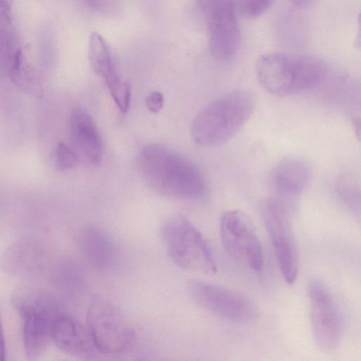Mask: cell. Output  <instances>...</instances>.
Wrapping results in <instances>:
<instances>
[{"mask_svg":"<svg viewBox=\"0 0 361 361\" xmlns=\"http://www.w3.org/2000/svg\"><path fill=\"white\" fill-rule=\"evenodd\" d=\"M139 173L157 192L175 198H202L207 186L199 168L188 158L161 144L142 147L137 158Z\"/></svg>","mask_w":361,"mask_h":361,"instance_id":"obj_1","label":"cell"},{"mask_svg":"<svg viewBox=\"0 0 361 361\" xmlns=\"http://www.w3.org/2000/svg\"><path fill=\"white\" fill-rule=\"evenodd\" d=\"M256 75L268 92L287 96L314 89L325 78L327 68L319 58L306 54L272 52L257 61Z\"/></svg>","mask_w":361,"mask_h":361,"instance_id":"obj_2","label":"cell"},{"mask_svg":"<svg viewBox=\"0 0 361 361\" xmlns=\"http://www.w3.org/2000/svg\"><path fill=\"white\" fill-rule=\"evenodd\" d=\"M253 94L245 90H232L205 106L195 116L192 136L204 147L221 145L232 138L253 112Z\"/></svg>","mask_w":361,"mask_h":361,"instance_id":"obj_3","label":"cell"},{"mask_svg":"<svg viewBox=\"0 0 361 361\" xmlns=\"http://www.w3.org/2000/svg\"><path fill=\"white\" fill-rule=\"evenodd\" d=\"M11 302L23 319L25 355L37 360L52 342L54 326L63 314L56 299L43 288L21 285L13 292Z\"/></svg>","mask_w":361,"mask_h":361,"instance_id":"obj_4","label":"cell"},{"mask_svg":"<svg viewBox=\"0 0 361 361\" xmlns=\"http://www.w3.org/2000/svg\"><path fill=\"white\" fill-rule=\"evenodd\" d=\"M162 235L169 256L180 268L213 273L216 265L206 240L185 217L176 216L164 224Z\"/></svg>","mask_w":361,"mask_h":361,"instance_id":"obj_5","label":"cell"},{"mask_svg":"<svg viewBox=\"0 0 361 361\" xmlns=\"http://www.w3.org/2000/svg\"><path fill=\"white\" fill-rule=\"evenodd\" d=\"M87 326L97 350L118 354L130 348L135 340L133 326L109 300L94 297L87 314Z\"/></svg>","mask_w":361,"mask_h":361,"instance_id":"obj_6","label":"cell"},{"mask_svg":"<svg viewBox=\"0 0 361 361\" xmlns=\"http://www.w3.org/2000/svg\"><path fill=\"white\" fill-rule=\"evenodd\" d=\"M223 246L235 261L255 272L264 266L263 250L252 219L238 209L225 212L220 220Z\"/></svg>","mask_w":361,"mask_h":361,"instance_id":"obj_7","label":"cell"},{"mask_svg":"<svg viewBox=\"0 0 361 361\" xmlns=\"http://www.w3.org/2000/svg\"><path fill=\"white\" fill-rule=\"evenodd\" d=\"M263 216L281 276L293 284L298 274V252L287 206L280 197H271L264 204Z\"/></svg>","mask_w":361,"mask_h":361,"instance_id":"obj_8","label":"cell"},{"mask_svg":"<svg viewBox=\"0 0 361 361\" xmlns=\"http://www.w3.org/2000/svg\"><path fill=\"white\" fill-rule=\"evenodd\" d=\"M307 296L315 342L320 349L332 351L338 348L344 331L340 307L330 290L318 279L308 283Z\"/></svg>","mask_w":361,"mask_h":361,"instance_id":"obj_9","label":"cell"},{"mask_svg":"<svg viewBox=\"0 0 361 361\" xmlns=\"http://www.w3.org/2000/svg\"><path fill=\"white\" fill-rule=\"evenodd\" d=\"M188 290L197 305L224 319L247 323L257 317L254 302L235 290L199 280L189 281Z\"/></svg>","mask_w":361,"mask_h":361,"instance_id":"obj_10","label":"cell"},{"mask_svg":"<svg viewBox=\"0 0 361 361\" xmlns=\"http://www.w3.org/2000/svg\"><path fill=\"white\" fill-rule=\"evenodd\" d=\"M203 13L212 54L226 59L238 49L240 31L232 0H197Z\"/></svg>","mask_w":361,"mask_h":361,"instance_id":"obj_11","label":"cell"},{"mask_svg":"<svg viewBox=\"0 0 361 361\" xmlns=\"http://www.w3.org/2000/svg\"><path fill=\"white\" fill-rule=\"evenodd\" d=\"M71 147L78 161L86 165L99 164L103 157V142L90 114L82 108L74 109L69 118Z\"/></svg>","mask_w":361,"mask_h":361,"instance_id":"obj_12","label":"cell"},{"mask_svg":"<svg viewBox=\"0 0 361 361\" xmlns=\"http://www.w3.org/2000/svg\"><path fill=\"white\" fill-rule=\"evenodd\" d=\"M52 342L63 353L80 359L94 358L99 352L87 326L63 313L54 326Z\"/></svg>","mask_w":361,"mask_h":361,"instance_id":"obj_13","label":"cell"},{"mask_svg":"<svg viewBox=\"0 0 361 361\" xmlns=\"http://www.w3.org/2000/svg\"><path fill=\"white\" fill-rule=\"evenodd\" d=\"M309 162L298 156L286 157L279 161L271 172V183L275 190L285 197L301 192L309 182Z\"/></svg>","mask_w":361,"mask_h":361,"instance_id":"obj_14","label":"cell"},{"mask_svg":"<svg viewBox=\"0 0 361 361\" xmlns=\"http://www.w3.org/2000/svg\"><path fill=\"white\" fill-rule=\"evenodd\" d=\"M78 243L90 267L97 271L108 270L114 260V246L109 235L92 225L80 228Z\"/></svg>","mask_w":361,"mask_h":361,"instance_id":"obj_15","label":"cell"},{"mask_svg":"<svg viewBox=\"0 0 361 361\" xmlns=\"http://www.w3.org/2000/svg\"><path fill=\"white\" fill-rule=\"evenodd\" d=\"M11 20V13L0 15V77L10 75L23 60L19 40Z\"/></svg>","mask_w":361,"mask_h":361,"instance_id":"obj_16","label":"cell"},{"mask_svg":"<svg viewBox=\"0 0 361 361\" xmlns=\"http://www.w3.org/2000/svg\"><path fill=\"white\" fill-rule=\"evenodd\" d=\"M88 58L93 71L104 78L107 86L121 79L109 47L104 38L95 32L90 37Z\"/></svg>","mask_w":361,"mask_h":361,"instance_id":"obj_17","label":"cell"},{"mask_svg":"<svg viewBox=\"0 0 361 361\" xmlns=\"http://www.w3.org/2000/svg\"><path fill=\"white\" fill-rule=\"evenodd\" d=\"M13 82L23 92L40 97L42 87L36 75L30 68L24 66L22 61L10 73Z\"/></svg>","mask_w":361,"mask_h":361,"instance_id":"obj_18","label":"cell"},{"mask_svg":"<svg viewBox=\"0 0 361 361\" xmlns=\"http://www.w3.org/2000/svg\"><path fill=\"white\" fill-rule=\"evenodd\" d=\"M238 14L246 19H255L264 13L272 0H232Z\"/></svg>","mask_w":361,"mask_h":361,"instance_id":"obj_19","label":"cell"},{"mask_svg":"<svg viewBox=\"0 0 361 361\" xmlns=\"http://www.w3.org/2000/svg\"><path fill=\"white\" fill-rule=\"evenodd\" d=\"M78 158L71 145L60 142L54 152V163L59 170H68L75 166L78 162Z\"/></svg>","mask_w":361,"mask_h":361,"instance_id":"obj_20","label":"cell"},{"mask_svg":"<svg viewBox=\"0 0 361 361\" xmlns=\"http://www.w3.org/2000/svg\"><path fill=\"white\" fill-rule=\"evenodd\" d=\"M109 92L121 112H126L130 105V87L121 79L107 86Z\"/></svg>","mask_w":361,"mask_h":361,"instance_id":"obj_21","label":"cell"},{"mask_svg":"<svg viewBox=\"0 0 361 361\" xmlns=\"http://www.w3.org/2000/svg\"><path fill=\"white\" fill-rule=\"evenodd\" d=\"M164 99L162 94L154 91L147 94L145 98V104L149 111L152 113L159 112L163 107Z\"/></svg>","mask_w":361,"mask_h":361,"instance_id":"obj_22","label":"cell"},{"mask_svg":"<svg viewBox=\"0 0 361 361\" xmlns=\"http://www.w3.org/2000/svg\"><path fill=\"white\" fill-rule=\"evenodd\" d=\"M6 355V345L3 325L0 315V360H4Z\"/></svg>","mask_w":361,"mask_h":361,"instance_id":"obj_23","label":"cell"},{"mask_svg":"<svg viewBox=\"0 0 361 361\" xmlns=\"http://www.w3.org/2000/svg\"><path fill=\"white\" fill-rule=\"evenodd\" d=\"M294 5L300 8H307L313 5L316 0H289Z\"/></svg>","mask_w":361,"mask_h":361,"instance_id":"obj_24","label":"cell"},{"mask_svg":"<svg viewBox=\"0 0 361 361\" xmlns=\"http://www.w3.org/2000/svg\"><path fill=\"white\" fill-rule=\"evenodd\" d=\"M87 4L95 9H99L104 6L106 0H85Z\"/></svg>","mask_w":361,"mask_h":361,"instance_id":"obj_25","label":"cell"}]
</instances>
